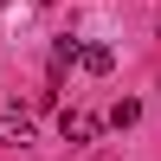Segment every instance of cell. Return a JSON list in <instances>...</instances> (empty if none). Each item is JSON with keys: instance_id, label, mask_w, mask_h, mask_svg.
<instances>
[{"instance_id": "obj_1", "label": "cell", "mask_w": 161, "mask_h": 161, "mask_svg": "<svg viewBox=\"0 0 161 161\" xmlns=\"http://www.w3.org/2000/svg\"><path fill=\"white\" fill-rule=\"evenodd\" d=\"M26 142H32V116L7 103V110H0V148H26Z\"/></svg>"}, {"instance_id": "obj_2", "label": "cell", "mask_w": 161, "mask_h": 161, "mask_svg": "<svg viewBox=\"0 0 161 161\" xmlns=\"http://www.w3.org/2000/svg\"><path fill=\"white\" fill-rule=\"evenodd\" d=\"M58 129H64V142H97V136H103V116H90V110H64Z\"/></svg>"}, {"instance_id": "obj_3", "label": "cell", "mask_w": 161, "mask_h": 161, "mask_svg": "<svg viewBox=\"0 0 161 161\" xmlns=\"http://www.w3.org/2000/svg\"><path fill=\"white\" fill-rule=\"evenodd\" d=\"M77 64H84L90 77H110V64H116V52H110V45H77Z\"/></svg>"}, {"instance_id": "obj_4", "label": "cell", "mask_w": 161, "mask_h": 161, "mask_svg": "<svg viewBox=\"0 0 161 161\" xmlns=\"http://www.w3.org/2000/svg\"><path fill=\"white\" fill-rule=\"evenodd\" d=\"M77 45H84V39H58V45H52V84L64 77V64H77Z\"/></svg>"}, {"instance_id": "obj_5", "label": "cell", "mask_w": 161, "mask_h": 161, "mask_svg": "<svg viewBox=\"0 0 161 161\" xmlns=\"http://www.w3.org/2000/svg\"><path fill=\"white\" fill-rule=\"evenodd\" d=\"M136 116H142V103H136V97H123V103H116V110H110V129H129V123H136Z\"/></svg>"}]
</instances>
